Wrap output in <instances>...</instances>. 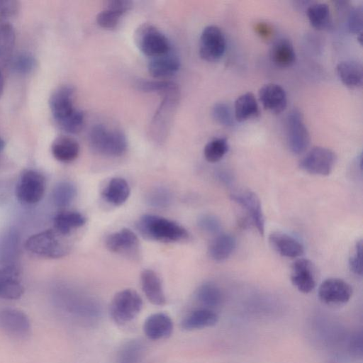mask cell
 I'll return each mask as SVG.
<instances>
[{"instance_id": "cell-1", "label": "cell", "mask_w": 363, "mask_h": 363, "mask_svg": "<svg viewBox=\"0 0 363 363\" xmlns=\"http://www.w3.org/2000/svg\"><path fill=\"white\" fill-rule=\"evenodd\" d=\"M74 89L70 85H62L51 94L49 105L53 118L66 133L74 134L84 125L83 112L74 104Z\"/></svg>"}, {"instance_id": "cell-2", "label": "cell", "mask_w": 363, "mask_h": 363, "mask_svg": "<svg viewBox=\"0 0 363 363\" xmlns=\"http://www.w3.org/2000/svg\"><path fill=\"white\" fill-rule=\"evenodd\" d=\"M137 228L145 238L162 242H177L189 238L188 231L178 223L167 218L154 215H143Z\"/></svg>"}, {"instance_id": "cell-3", "label": "cell", "mask_w": 363, "mask_h": 363, "mask_svg": "<svg viewBox=\"0 0 363 363\" xmlns=\"http://www.w3.org/2000/svg\"><path fill=\"white\" fill-rule=\"evenodd\" d=\"M89 141L96 152L108 157H120L128 147L127 138L123 132L103 124L95 125L91 128Z\"/></svg>"}, {"instance_id": "cell-4", "label": "cell", "mask_w": 363, "mask_h": 363, "mask_svg": "<svg viewBox=\"0 0 363 363\" xmlns=\"http://www.w3.org/2000/svg\"><path fill=\"white\" fill-rule=\"evenodd\" d=\"M55 230H46L31 235L26 242V250L36 255L60 258L66 255L69 247Z\"/></svg>"}, {"instance_id": "cell-5", "label": "cell", "mask_w": 363, "mask_h": 363, "mask_svg": "<svg viewBox=\"0 0 363 363\" xmlns=\"http://www.w3.org/2000/svg\"><path fill=\"white\" fill-rule=\"evenodd\" d=\"M134 38L140 52L151 58L166 54L172 50L165 35L150 23L140 25L135 32Z\"/></svg>"}, {"instance_id": "cell-6", "label": "cell", "mask_w": 363, "mask_h": 363, "mask_svg": "<svg viewBox=\"0 0 363 363\" xmlns=\"http://www.w3.org/2000/svg\"><path fill=\"white\" fill-rule=\"evenodd\" d=\"M143 300L133 289H126L116 293L110 305V315L118 325L126 324L133 320L143 308Z\"/></svg>"}, {"instance_id": "cell-7", "label": "cell", "mask_w": 363, "mask_h": 363, "mask_svg": "<svg viewBox=\"0 0 363 363\" xmlns=\"http://www.w3.org/2000/svg\"><path fill=\"white\" fill-rule=\"evenodd\" d=\"M45 189L44 177L35 170L27 169L19 178L16 188V195L21 203L34 204L42 199Z\"/></svg>"}, {"instance_id": "cell-8", "label": "cell", "mask_w": 363, "mask_h": 363, "mask_svg": "<svg viewBox=\"0 0 363 363\" xmlns=\"http://www.w3.org/2000/svg\"><path fill=\"white\" fill-rule=\"evenodd\" d=\"M335 153L326 147H314L299 162V167L303 171L315 175H329L335 166Z\"/></svg>"}, {"instance_id": "cell-9", "label": "cell", "mask_w": 363, "mask_h": 363, "mask_svg": "<svg viewBox=\"0 0 363 363\" xmlns=\"http://www.w3.org/2000/svg\"><path fill=\"white\" fill-rule=\"evenodd\" d=\"M286 141L291 152L300 155L308 147L311 138L301 113L293 109L286 118Z\"/></svg>"}, {"instance_id": "cell-10", "label": "cell", "mask_w": 363, "mask_h": 363, "mask_svg": "<svg viewBox=\"0 0 363 363\" xmlns=\"http://www.w3.org/2000/svg\"><path fill=\"white\" fill-rule=\"evenodd\" d=\"M225 38L216 26L210 25L203 28L199 39V55L208 62L219 60L224 55Z\"/></svg>"}, {"instance_id": "cell-11", "label": "cell", "mask_w": 363, "mask_h": 363, "mask_svg": "<svg viewBox=\"0 0 363 363\" xmlns=\"http://www.w3.org/2000/svg\"><path fill=\"white\" fill-rule=\"evenodd\" d=\"M230 199L244 209L247 218L256 228L258 233L264 234L265 218L258 196L250 190H241L232 193Z\"/></svg>"}, {"instance_id": "cell-12", "label": "cell", "mask_w": 363, "mask_h": 363, "mask_svg": "<svg viewBox=\"0 0 363 363\" xmlns=\"http://www.w3.org/2000/svg\"><path fill=\"white\" fill-rule=\"evenodd\" d=\"M0 328L16 338H25L30 333L31 325L28 315L23 311L11 308L0 310Z\"/></svg>"}, {"instance_id": "cell-13", "label": "cell", "mask_w": 363, "mask_h": 363, "mask_svg": "<svg viewBox=\"0 0 363 363\" xmlns=\"http://www.w3.org/2000/svg\"><path fill=\"white\" fill-rule=\"evenodd\" d=\"M319 299L329 305L346 303L352 295L351 286L339 278H328L324 280L318 288Z\"/></svg>"}, {"instance_id": "cell-14", "label": "cell", "mask_w": 363, "mask_h": 363, "mask_svg": "<svg viewBox=\"0 0 363 363\" xmlns=\"http://www.w3.org/2000/svg\"><path fill=\"white\" fill-rule=\"evenodd\" d=\"M106 246L112 252L134 257L139 251L140 243L133 231L128 228H122L106 238Z\"/></svg>"}, {"instance_id": "cell-15", "label": "cell", "mask_w": 363, "mask_h": 363, "mask_svg": "<svg viewBox=\"0 0 363 363\" xmlns=\"http://www.w3.org/2000/svg\"><path fill=\"white\" fill-rule=\"evenodd\" d=\"M290 279L292 284L301 293L308 294L315 287V270L308 259L299 258L291 266Z\"/></svg>"}, {"instance_id": "cell-16", "label": "cell", "mask_w": 363, "mask_h": 363, "mask_svg": "<svg viewBox=\"0 0 363 363\" xmlns=\"http://www.w3.org/2000/svg\"><path fill=\"white\" fill-rule=\"evenodd\" d=\"M128 0H111L107 2L105 9L99 12L96 21L104 29H113L120 22L121 17L132 8Z\"/></svg>"}, {"instance_id": "cell-17", "label": "cell", "mask_w": 363, "mask_h": 363, "mask_svg": "<svg viewBox=\"0 0 363 363\" xmlns=\"http://www.w3.org/2000/svg\"><path fill=\"white\" fill-rule=\"evenodd\" d=\"M269 242L282 257L297 258L304 253L303 245L297 239L281 231L271 233L269 235Z\"/></svg>"}, {"instance_id": "cell-18", "label": "cell", "mask_w": 363, "mask_h": 363, "mask_svg": "<svg viewBox=\"0 0 363 363\" xmlns=\"http://www.w3.org/2000/svg\"><path fill=\"white\" fill-rule=\"evenodd\" d=\"M259 98L263 107L274 113H281L287 106L286 91L277 84L262 86L259 91Z\"/></svg>"}, {"instance_id": "cell-19", "label": "cell", "mask_w": 363, "mask_h": 363, "mask_svg": "<svg viewBox=\"0 0 363 363\" xmlns=\"http://www.w3.org/2000/svg\"><path fill=\"white\" fill-rule=\"evenodd\" d=\"M173 322L166 313H157L148 316L143 324V331L146 337L152 340H159L169 337L173 331Z\"/></svg>"}, {"instance_id": "cell-20", "label": "cell", "mask_w": 363, "mask_h": 363, "mask_svg": "<svg viewBox=\"0 0 363 363\" xmlns=\"http://www.w3.org/2000/svg\"><path fill=\"white\" fill-rule=\"evenodd\" d=\"M23 294L20 274L14 266L0 269V298L8 300L19 298Z\"/></svg>"}, {"instance_id": "cell-21", "label": "cell", "mask_w": 363, "mask_h": 363, "mask_svg": "<svg viewBox=\"0 0 363 363\" xmlns=\"http://www.w3.org/2000/svg\"><path fill=\"white\" fill-rule=\"evenodd\" d=\"M142 289L147 300L155 306H164L167 299L161 279L152 269H144L140 274Z\"/></svg>"}, {"instance_id": "cell-22", "label": "cell", "mask_w": 363, "mask_h": 363, "mask_svg": "<svg viewBox=\"0 0 363 363\" xmlns=\"http://www.w3.org/2000/svg\"><path fill=\"white\" fill-rule=\"evenodd\" d=\"M181 62L179 57L171 51L151 58L147 65L150 74L157 79L169 77L177 72Z\"/></svg>"}, {"instance_id": "cell-23", "label": "cell", "mask_w": 363, "mask_h": 363, "mask_svg": "<svg viewBox=\"0 0 363 363\" xmlns=\"http://www.w3.org/2000/svg\"><path fill=\"white\" fill-rule=\"evenodd\" d=\"M270 61L277 67L286 68L296 61V52L291 42L286 38L275 40L269 49Z\"/></svg>"}, {"instance_id": "cell-24", "label": "cell", "mask_w": 363, "mask_h": 363, "mask_svg": "<svg viewBox=\"0 0 363 363\" xmlns=\"http://www.w3.org/2000/svg\"><path fill=\"white\" fill-rule=\"evenodd\" d=\"M130 187L127 181L121 177L109 180L101 191L103 199L113 206L123 205L129 198Z\"/></svg>"}, {"instance_id": "cell-25", "label": "cell", "mask_w": 363, "mask_h": 363, "mask_svg": "<svg viewBox=\"0 0 363 363\" xmlns=\"http://www.w3.org/2000/svg\"><path fill=\"white\" fill-rule=\"evenodd\" d=\"M336 71L341 82L347 87H362L363 68L360 62L354 60L342 61L337 65Z\"/></svg>"}, {"instance_id": "cell-26", "label": "cell", "mask_w": 363, "mask_h": 363, "mask_svg": "<svg viewBox=\"0 0 363 363\" xmlns=\"http://www.w3.org/2000/svg\"><path fill=\"white\" fill-rule=\"evenodd\" d=\"M218 315L208 308L196 309L187 315L182 321V328L185 330H195L215 325Z\"/></svg>"}, {"instance_id": "cell-27", "label": "cell", "mask_w": 363, "mask_h": 363, "mask_svg": "<svg viewBox=\"0 0 363 363\" xmlns=\"http://www.w3.org/2000/svg\"><path fill=\"white\" fill-rule=\"evenodd\" d=\"M236 247L235 238L229 233H220L210 242L208 252L212 259L222 262L227 259Z\"/></svg>"}, {"instance_id": "cell-28", "label": "cell", "mask_w": 363, "mask_h": 363, "mask_svg": "<svg viewBox=\"0 0 363 363\" xmlns=\"http://www.w3.org/2000/svg\"><path fill=\"white\" fill-rule=\"evenodd\" d=\"M51 151L53 157L62 162H70L74 160L79 153V145L74 139L60 136L52 143Z\"/></svg>"}, {"instance_id": "cell-29", "label": "cell", "mask_w": 363, "mask_h": 363, "mask_svg": "<svg viewBox=\"0 0 363 363\" xmlns=\"http://www.w3.org/2000/svg\"><path fill=\"white\" fill-rule=\"evenodd\" d=\"M86 222V217L77 211H62L53 218L55 230L63 236H67L73 230L82 227Z\"/></svg>"}, {"instance_id": "cell-30", "label": "cell", "mask_w": 363, "mask_h": 363, "mask_svg": "<svg viewBox=\"0 0 363 363\" xmlns=\"http://www.w3.org/2000/svg\"><path fill=\"white\" fill-rule=\"evenodd\" d=\"M259 113V106L252 93H245L235 100L234 116L238 121L242 122L257 117Z\"/></svg>"}, {"instance_id": "cell-31", "label": "cell", "mask_w": 363, "mask_h": 363, "mask_svg": "<svg viewBox=\"0 0 363 363\" xmlns=\"http://www.w3.org/2000/svg\"><path fill=\"white\" fill-rule=\"evenodd\" d=\"M307 16L313 27L318 30L329 28L331 26L330 8L325 3H313L306 10Z\"/></svg>"}, {"instance_id": "cell-32", "label": "cell", "mask_w": 363, "mask_h": 363, "mask_svg": "<svg viewBox=\"0 0 363 363\" xmlns=\"http://www.w3.org/2000/svg\"><path fill=\"white\" fill-rule=\"evenodd\" d=\"M196 298L203 305L213 308L220 305L223 296L220 288L213 282L202 284L196 291Z\"/></svg>"}, {"instance_id": "cell-33", "label": "cell", "mask_w": 363, "mask_h": 363, "mask_svg": "<svg viewBox=\"0 0 363 363\" xmlns=\"http://www.w3.org/2000/svg\"><path fill=\"white\" fill-rule=\"evenodd\" d=\"M137 89L148 93H158L162 96L179 92L178 86L169 81L138 79L135 82Z\"/></svg>"}, {"instance_id": "cell-34", "label": "cell", "mask_w": 363, "mask_h": 363, "mask_svg": "<svg viewBox=\"0 0 363 363\" xmlns=\"http://www.w3.org/2000/svg\"><path fill=\"white\" fill-rule=\"evenodd\" d=\"M77 194L75 186L69 182H62L56 184L52 191V201L60 208L69 206Z\"/></svg>"}, {"instance_id": "cell-35", "label": "cell", "mask_w": 363, "mask_h": 363, "mask_svg": "<svg viewBox=\"0 0 363 363\" xmlns=\"http://www.w3.org/2000/svg\"><path fill=\"white\" fill-rule=\"evenodd\" d=\"M9 65L16 73L25 75L30 73L36 65L34 56L28 52H19L11 56Z\"/></svg>"}, {"instance_id": "cell-36", "label": "cell", "mask_w": 363, "mask_h": 363, "mask_svg": "<svg viewBox=\"0 0 363 363\" xmlns=\"http://www.w3.org/2000/svg\"><path fill=\"white\" fill-rule=\"evenodd\" d=\"M229 150L226 138H216L210 140L204 147L203 155L205 159L211 163L220 160Z\"/></svg>"}, {"instance_id": "cell-37", "label": "cell", "mask_w": 363, "mask_h": 363, "mask_svg": "<svg viewBox=\"0 0 363 363\" xmlns=\"http://www.w3.org/2000/svg\"><path fill=\"white\" fill-rule=\"evenodd\" d=\"M16 40L13 26L8 22L0 24V58L9 60L11 56Z\"/></svg>"}, {"instance_id": "cell-38", "label": "cell", "mask_w": 363, "mask_h": 363, "mask_svg": "<svg viewBox=\"0 0 363 363\" xmlns=\"http://www.w3.org/2000/svg\"><path fill=\"white\" fill-rule=\"evenodd\" d=\"M144 351V345L140 341L130 340L121 347L118 354V363H138Z\"/></svg>"}, {"instance_id": "cell-39", "label": "cell", "mask_w": 363, "mask_h": 363, "mask_svg": "<svg viewBox=\"0 0 363 363\" xmlns=\"http://www.w3.org/2000/svg\"><path fill=\"white\" fill-rule=\"evenodd\" d=\"M172 199L171 192L164 187H156L151 191L146 196L147 203L157 208H164L168 207Z\"/></svg>"}, {"instance_id": "cell-40", "label": "cell", "mask_w": 363, "mask_h": 363, "mask_svg": "<svg viewBox=\"0 0 363 363\" xmlns=\"http://www.w3.org/2000/svg\"><path fill=\"white\" fill-rule=\"evenodd\" d=\"M233 113L230 106L223 102L215 104L211 109V115L213 119L218 123L226 127L233 125Z\"/></svg>"}, {"instance_id": "cell-41", "label": "cell", "mask_w": 363, "mask_h": 363, "mask_svg": "<svg viewBox=\"0 0 363 363\" xmlns=\"http://www.w3.org/2000/svg\"><path fill=\"white\" fill-rule=\"evenodd\" d=\"M348 29L357 35V40L362 44L363 7L358 6L350 11L348 16Z\"/></svg>"}, {"instance_id": "cell-42", "label": "cell", "mask_w": 363, "mask_h": 363, "mask_svg": "<svg viewBox=\"0 0 363 363\" xmlns=\"http://www.w3.org/2000/svg\"><path fill=\"white\" fill-rule=\"evenodd\" d=\"M363 242L359 240L356 242L349 257L350 270L356 275L362 276L363 273L362 264Z\"/></svg>"}, {"instance_id": "cell-43", "label": "cell", "mask_w": 363, "mask_h": 363, "mask_svg": "<svg viewBox=\"0 0 363 363\" xmlns=\"http://www.w3.org/2000/svg\"><path fill=\"white\" fill-rule=\"evenodd\" d=\"M197 225L203 231L211 234L218 233L221 229L220 220L212 214L201 215L198 218Z\"/></svg>"}, {"instance_id": "cell-44", "label": "cell", "mask_w": 363, "mask_h": 363, "mask_svg": "<svg viewBox=\"0 0 363 363\" xmlns=\"http://www.w3.org/2000/svg\"><path fill=\"white\" fill-rule=\"evenodd\" d=\"M20 10V4L14 0H0V18L7 19L16 16Z\"/></svg>"}, {"instance_id": "cell-45", "label": "cell", "mask_w": 363, "mask_h": 363, "mask_svg": "<svg viewBox=\"0 0 363 363\" xmlns=\"http://www.w3.org/2000/svg\"><path fill=\"white\" fill-rule=\"evenodd\" d=\"M352 348L356 353H362V337L361 334L354 337L352 341Z\"/></svg>"}, {"instance_id": "cell-46", "label": "cell", "mask_w": 363, "mask_h": 363, "mask_svg": "<svg viewBox=\"0 0 363 363\" xmlns=\"http://www.w3.org/2000/svg\"><path fill=\"white\" fill-rule=\"evenodd\" d=\"M257 33L262 37H268L271 33V28L268 25L259 23L256 26Z\"/></svg>"}, {"instance_id": "cell-47", "label": "cell", "mask_w": 363, "mask_h": 363, "mask_svg": "<svg viewBox=\"0 0 363 363\" xmlns=\"http://www.w3.org/2000/svg\"><path fill=\"white\" fill-rule=\"evenodd\" d=\"M4 89V77L3 72L0 68V98L3 94Z\"/></svg>"}, {"instance_id": "cell-48", "label": "cell", "mask_w": 363, "mask_h": 363, "mask_svg": "<svg viewBox=\"0 0 363 363\" xmlns=\"http://www.w3.org/2000/svg\"><path fill=\"white\" fill-rule=\"evenodd\" d=\"M5 146L4 140L0 138V152L3 150Z\"/></svg>"}]
</instances>
